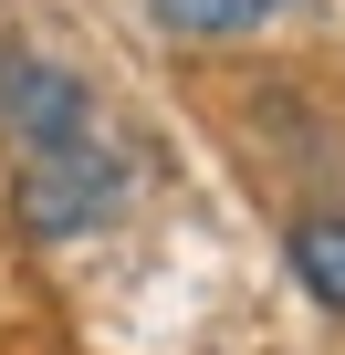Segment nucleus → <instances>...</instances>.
I'll list each match as a JSON object with an SVG mask.
<instances>
[{
	"instance_id": "1",
	"label": "nucleus",
	"mask_w": 345,
	"mask_h": 355,
	"mask_svg": "<svg viewBox=\"0 0 345 355\" xmlns=\"http://www.w3.org/2000/svg\"><path fill=\"white\" fill-rule=\"evenodd\" d=\"M293 282L324 303V313H345V209L335 220H303L293 230Z\"/></svg>"
},
{
	"instance_id": "2",
	"label": "nucleus",
	"mask_w": 345,
	"mask_h": 355,
	"mask_svg": "<svg viewBox=\"0 0 345 355\" xmlns=\"http://www.w3.org/2000/svg\"><path fill=\"white\" fill-rule=\"evenodd\" d=\"M272 0H146L157 32H189V42H220V32H251Z\"/></svg>"
}]
</instances>
